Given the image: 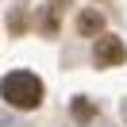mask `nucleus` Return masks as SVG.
<instances>
[{"mask_svg":"<svg viewBox=\"0 0 127 127\" xmlns=\"http://www.w3.org/2000/svg\"><path fill=\"white\" fill-rule=\"evenodd\" d=\"M93 58H96V65H119V62H127V46L112 35H104V39H96Z\"/></svg>","mask_w":127,"mask_h":127,"instance_id":"2","label":"nucleus"},{"mask_svg":"<svg viewBox=\"0 0 127 127\" xmlns=\"http://www.w3.org/2000/svg\"><path fill=\"white\" fill-rule=\"evenodd\" d=\"M0 96L8 100L12 108L31 112V108L42 104V81L35 77V73H27V69H16V73H8V77L0 81Z\"/></svg>","mask_w":127,"mask_h":127,"instance_id":"1","label":"nucleus"},{"mask_svg":"<svg viewBox=\"0 0 127 127\" xmlns=\"http://www.w3.org/2000/svg\"><path fill=\"white\" fill-rule=\"evenodd\" d=\"M93 104H89V100H73V116H77V119H93Z\"/></svg>","mask_w":127,"mask_h":127,"instance_id":"4","label":"nucleus"},{"mask_svg":"<svg viewBox=\"0 0 127 127\" xmlns=\"http://www.w3.org/2000/svg\"><path fill=\"white\" fill-rule=\"evenodd\" d=\"M77 31H81V35H100V31H104V16L93 12V8L81 12V16H77Z\"/></svg>","mask_w":127,"mask_h":127,"instance_id":"3","label":"nucleus"}]
</instances>
